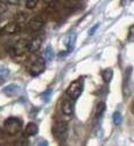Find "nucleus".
Instances as JSON below:
<instances>
[{
	"mask_svg": "<svg viewBox=\"0 0 134 146\" xmlns=\"http://www.w3.org/2000/svg\"><path fill=\"white\" fill-rule=\"evenodd\" d=\"M4 128L8 135L14 136L20 132V130L22 128V121L18 117H8L4 122Z\"/></svg>",
	"mask_w": 134,
	"mask_h": 146,
	"instance_id": "f257e3e1",
	"label": "nucleus"
},
{
	"mask_svg": "<svg viewBox=\"0 0 134 146\" xmlns=\"http://www.w3.org/2000/svg\"><path fill=\"white\" fill-rule=\"evenodd\" d=\"M83 89H84V83L81 80H77L75 82H72L69 88L66 89V94H68L71 99L76 100L83 92Z\"/></svg>",
	"mask_w": 134,
	"mask_h": 146,
	"instance_id": "f03ea898",
	"label": "nucleus"
},
{
	"mask_svg": "<svg viewBox=\"0 0 134 146\" xmlns=\"http://www.w3.org/2000/svg\"><path fill=\"white\" fill-rule=\"evenodd\" d=\"M30 48V42L28 39H18L15 44H14V47H13V51H14V54L16 55H23L24 53H26Z\"/></svg>",
	"mask_w": 134,
	"mask_h": 146,
	"instance_id": "7ed1b4c3",
	"label": "nucleus"
},
{
	"mask_svg": "<svg viewBox=\"0 0 134 146\" xmlns=\"http://www.w3.org/2000/svg\"><path fill=\"white\" fill-rule=\"evenodd\" d=\"M45 24V20L41 17V16H35L33 19H31L28 24H26V28L29 31H32V32H36V31H39Z\"/></svg>",
	"mask_w": 134,
	"mask_h": 146,
	"instance_id": "20e7f679",
	"label": "nucleus"
},
{
	"mask_svg": "<svg viewBox=\"0 0 134 146\" xmlns=\"http://www.w3.org/2000/svg\"><path fill=\"white\" fill-rule=\"evenodd\" d=\"M66 131H68V125L64 122H57L54 124L52 132L55 135V137L57 138H63L66 135Z\"/></svg>",
	"mask_w": 134,
	"mask_h": 146,
	"instance_id": "39448f33",
	"label": "nucleus"
},
{
	"mask_svg": "<svg viewBox=\"0 0 134 146\" xmlns=\"http://www.w3.org/2000/svg\"><path fill=\"white\" fill-rule=\"evenodd\" d=\"M45 70V60L44 59H39L37 62H35L32 64V67L30 68V72L32 76H38L39 74Z\"/></svg>",
	"mask_w": 134,
	"mask_h": 146,
	"instance_id": "423d86ee",
	"label": "nucleus"
},
{
	"mask_svg": "<svg viewBox=\"0 0 134 146\" xmlns=\"http://www.w3.org/2000/svg\"><path fill=\"white\" fill-rule=\"evenodd\" d=\"M21 31V27L20 24H17L16 22H12L9 24H7L6 27H4L0 30V33H5V35H15L17 32Z\"/></svg>",
	"mask_w": 134,
	"mask_h": 146,
	"instance_id": "0eeeda50",
	"label": "nucleus"
},
{
	"mask_svg": "<svg viewBox=\"0 0 134 146\" xmlns=\"http://www.w3.org/2000/svg\"><path fill=\"white\" fill-rule=\"evenodd\" d=\"M38 133V125L33 122H30L24 128V135L26 136H35Z\"/></svg>",
	"mask_w": 134,
	"mask_h": 146,
	"instance_id": "6e6552de",
	"label": "nucleus"
},
{
	"mask_svg": "<svg viewBox=\"0 0 134 146\" xmlns=\"http://www.w3.org/2000/svg\"><path fill=\"white\" fill-rule=\"evenodd\" d=\"M74 112V105L70 100H64L62 104V113L64 115H71Z\"/></svg>",
	"mask_w": 134,
	"mask_h": 146,
	"instance_id": "1a4fd4ad",
	"label": "nucleus"
},
{
	"mask_svg": "<svg viewBox=\"0 0 134 146\" xmlns=\"http://www.w3.org/2000/svg\"><path fill=\"white\" fill-rule=\"evenodd\" d=\"M41 43H43L41 38L40 37H36L32 42H30V48H29V51L32 52V53L39 51V48L41 47Z\"/></svg>",
	"mask_w": 134,
	"mask_h": 146,
	"instance_id": "9d476101",
	"label": "nucleus"
},
{
	"mask_svg": "<svg viewBox=\"0 0 134 146\" xmlns=\"http://www.w3.org/2000/svg\"><path fill=\"white\" fill-rule=\"evenodd\" d=\"M18 91H20V88L17 85H15V84H11V85H8V86H6L4 89V93L7 94V96H9V97L16 96L18 93Z\"/></svg>",
	"mask_w": 134,
	"mask_h": 146,
	"instance_id": "9b49d317",
	"label": "nucleus"
},
{
	"mask_svg": "<svg viewBox=\"0 0 134 146\" xmlns=\"http://www.w3.org/2000/svg\"><path fill=\"white\" fill-rule=\"evenodd\" d=\"M54 59V51L52 48V46H46L45 51H44V60L45 61H52Z\"/></svg>",
	"mask_w": 134,
	"mask_h": 146,
	"instance_id": "f8f14e48",
	"label": "nucleus"
},
{
	"mask_svg": "<svg viewBox=\"0 0 134 146\" xmlns=\"http://www.w3.org/2000/svg\"><path fill=\"white\" fill-rule=\"evenodd\" d=\"M106 112V104L103 101L101 102H99L97 106H96V112H95V117L99 119V117H101L103 115V113Z\"/></svg>",
	"mask_w": 134,
	"mask_h": 146,
	"instance_id": "ddd939ff",
	"label": "nucleus"
},
{
	"mask_svg": "<svg viewBox=\"0 0 134 146\" xmlns=\"http://www.w3.org/2000/svg\"><path fill=\"white\" fill-rule=\"evenodd\" d=\"M112 76H114V72L111 69H106L103 72H102V78L106 83H109L111 80H112Z\"/></svg>",
	"mask_w": 134,
	"mask_h": 146,
	"instance_id": "4468645a",
	"label": "nucleus"
},
{
	"mask_svg": "<svg viewBox=\"0 0 134 146\" xmlns=\"http://www.w3.org/2000/svg\"><path fill=\"white\" fill-rule=\"evenodd\" d=\"M75 42H76V35L72 33L69 36L68 38V43H66V45H68V51H66V53H69L74 50V45H75Z\"/></svg>",
	"mask_w": 134,
	"mask_h": 146,
	"instance_id": "2eb2a0df",
	"label": "nucleus"
},
{
	"mask_svg": "<svg viewBox=\"0 0 134 146\" xmlns=\"http://www.w3.org/2000/svg\"><path fill=\"white\" fill-rule=\"evenodd\" d=\"M112 121H114L115 125H120V124H122V122H123V116H122L120 112L117 111V112L114 113V115H112Z\"/></svg>",
	"mask_w": 134,
	"mask_h": 146,
	"instance_id": "dca6fc26",
	"label": "nucleus"
},
{
	"mask_svg": "<svg viewBox=\"0 0 134 146\" xmlns=\"http://www.w3.org/2000/svg\"><path fill=\"white\" fill-rule=\"evenodd\" d=\"M25 20H26V14H25V13H17V14L15 15V22H16L17 24L24 23Z\"/></svg>",
	"mask_w": 134,
	"mask_h": 146,
	"instance_id": "f3484780",
	"label": "nucleus"
},
{
	"mask_svg": "<svg viewBox=\"0 0 134 146\" xmlns=\"http://www.w3.org/2000/svg\"><path fill=\"white\" fill-rule=\"evenodd\" d=\"M14 146H28V140L25 138H20L14 141Z\"/></svg>",
	"mask_w": 134,
	"mask_h": 146,
	"instance_id": "a211bd4d",
	"label": "nucleus"
},
{
	"mask_svg": "<svg viewBox=\"0 0 134 146\" xmlns=\"http://www.w3.org/2000/svg\"><path fill=\"white\" fill-rule=\"evenodd\" d=\"M8 72H9V71H8V69H7V68L0 66V78L5 80V78L8 76Z\"/></svg>",
	"mask_w": 134,
	"mask_h": 146,
	"instance_id": "6ab92c4d",
	"label": "nucleus"
},
{
	"mask_svg": "<svg viewBox=\"0 0 134 146\" xmlns=\"http://www.w3.org/2000/svg\"><path fill=\"white\" fill-rule=\"evenodd\" d=\"M37 4H38L37 0H28V1H25V5L29 9H33L37 6Z\"/></svg>",
	"mask_w": 134,
	"mask_h": 146,
	"instance_id": "aec40b11",
	"label": "nucleus"
},
{
	"mask_svg": "<svg viewBox=\"0 0 134 146\" xmlns=\"http://www.w3.org/2000/svg\"><path fill=\"white\" fill-rule=\"evenodd\" d=\"M7 12V5L3 1H0V14H4Z\"/></svg>",
	"mask_w": 134,
	"mask_h": 146,
	"instance_id": "412c9836",
	"label": "nucleus"
},
{
	"mask_svg": "<svg viewBox=\"0 0 134 146\" xmlns=\"http://www.w3.org/2000/svg\"><path fill=\"white\" fill-rule=\"evenodd\" d=\"M99 27H100V24H99V23H97V24H95L94 27H92V29L88 31V35H89V36H93V35H94V32L99 29Z\"/></svg>",
	"mask_w": 134,
	"mask_h": 146,
	"instance_id": "4be33fe9",
	"label": "nucleus"
},
{
	"mask_svg": "<svg viewBox=\"0 0 134 146\" xmlns=\"http://www.w3.org/2000/svg\"><path fill=\"white\" fill-rule=\"evenodd\" d=\"M49 96H51V91H49V90L43 94V98L45 99V101H48V99H49Z\"/></svg>",
	"mask_w": 134,
	"mask_h": 146,
	"instance_id": "5701e85b",
	"label": "nucleus"
},
{
	"mask_svg": "<svg viewBox=\"0 0 134 146\" xmlns=\"http://www.w3.org/2000/svg\"><path fill=\"white\" fill-rule=\"evenodd\" d=\"M37 146H48V143H47V140H40Z\"/></svg>",
	"mask_w": 134,
	"mask_h": 146,
	"instance_id": "b1692460",
	"label": "nucleus"
},
{
	"mask_svg": "<svg viewBox=\"0 0 134 146\" xmlns=\"http://www.w3.org/2000/svg\"><path fill=\"white\" fill-rule=\"evenodd\" d=\"M133 39V27L129 28V36H128V40H132Z\"/></svg>",
	"mask_w": 134,
	"mask_h": 146,
	"instance_id": "393cba45",
	"label": "nucleus"
},
{
	"mask_svg": "<svg viewBox=\"0 0 134 146\" xmlns=\"http://www.w3.org/2000/svg\"><path fill=\"white\" fill-rule=\"evenodd\" d=\"M18 4H20V1H7L6 5H18Z\"/></svg>",
	"mask_w": 134,
	"mask_h": 146,
	"instance_id": "a878e982",
	"label": "nucleus"
},
{
	"mask_svg": "<svg viewBox=\"0 0 134 146\" xmlns=\"http://www.w3.org/2000/svg\"><path fill=\"white\" fill-rule=\"evenodd\" d=\"M4 136H5V135H4L3 130H1V129H0V138H4Z\"/></svg>",
	"mask_w": 134,
	"mask_h": 146,
	"instance_id": "bb28decb",
	"label": "nucleus"
},
{
	"mask_svg": "<svg viewBox=\"0 0 134 146\" xmlns=\"http://www.w3.org/2000/svg\"><path fill=\"white\" fill-rule=\"evenodd\" d=\"M3 82H4V80H3V78H0V84H1Z\"/></svg>",
	"mask_w": 134,
	"mask_h": 146,
	"instance_id": "cd10ccee",
	"label": "nucleus"
}]
</instances>
